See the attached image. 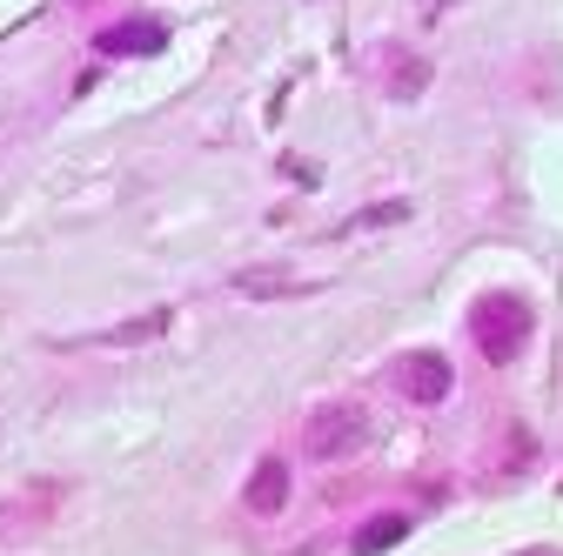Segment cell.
Wrapping results in <instances>:
<instances>
[{
  "label": "cell",
  "mask_w": 563,
  "mask_h": 556,
  "mask_svg": "<svg viewBox=\"0 0 563 556\" xmlns=\"http://www.w3.org/2000/svg\"><path fill=\"white\" fill-rule=\"evenodd\" d=\"M470 335H476V349L504 369V363L523 356V342H530V309L517 296H483L476 315H470Z\"/></svg>",
  "instance_id": "1"
},
{
  "label": "cell",
  "mask_w": 563,
  "mask_h": 556,
  "mask_svg": "<svg viewBox=\"0 0 563 556\" xmlns=\"http://www.w3.org/2000/svg\"><path fill=\"white\" fill-rule=\"evenodd\" d=\"M363 430H369V415H363L356 402H335V409H322L316 423H309V456L335 463V456H349V449H363Z\"/></svg>",
  "instance_id": "2"
},
{
  "label": "cell",
  "mask_w": 563,
  "mask_h": 556,
  "mask_svg": "<svg viewBox=\"0 0 563 556\" xmlns=\"http://www.w3.org/2000/svg\"><path fill=\"white\" fill-rule=\"evenodd\" d=\"M396 382H402V396H409V402H443V396L456 389V376H450V363H443L437 349H422V356H402Z\"/></svg>",
  "instance_id": "3"
},
{
  "label": "cell",
  "mask_w": 563,
  "mask_h": 556,
  "mask_svg": "<svg viewBox=\"0 0 563 556\" xmlns=\"http://www.w3.org/2000/svg\"><path fill=\"white\" fill-rule=\"evenodd\" d=\"M162 41H168V27H155V21H121V27L95 34V54H162Z\"/></svg>",
  "instance_id": "4"
},
{
  "label": "cell",
  "mask_w": 563,
  "mask_h": 556,
  "mask_svg": "<svg viewBox=\"0 0 563 556\" xmlns=\"http://www.w3.org/2000/svg\"><path fill=\"white\" fill-rule=\"evenodd\" d=\"M282 503H289V463L268 456V463L249 476V510H255V516H275Z\"/></svg>",
  "instance_id": "5"
},
{
  "label": "cell",
  "mask_w": 563,
  "mask_h": 556,
  "mask_svg": "<svg viewBox=\"0 0 563 556\" xmlns=\"http://www.w3.org/2000/svg\"><path fill=\"white\" fill-rule=\"evenodd\" d=\"M402 536H409V516H369L349 549H356V556H383V549H396Z\"/></svg>",
  "instance_id": "6"
},
{
  "label": "cell",
  "mask_w": 563,
  "mask_h": 556,
  "mask_svg": "<svg viewBox=\"0 0 563 556\" xmlns=\"http://www.w3.org/2000/svg\"><path fill=\"white\" fill-rule=\"evenodd\" d=\"M168 322H175L168 309H148V315H134V322H121V329H108V335H95V342H101V349H128V342H155Z\"/></svg>",
  "instance_id": "7"
},
{
  "label": "cell",
  "mask_w": 563,
  "mask_h": 556,
  "mask_svg": "<svg viewBox=\"0 0 563 556\" xmlns=\"http://www.w3.org/2000/svg\"><path fill=\"white\" fill-rule=\"evenodd\" d=\"M309 282H289V275H235V296H255V302H268V296H302Z\"/></svg>",
  "instance_id": "8"
},
{
  "label": "cell",
  "mask_w": 563,
  "mask_h": 556,
  "mask_svg": "<svg viewBox=\"0 0 563 556\" xmlns=\"http://www.w3.org/2000/svg\"><path fill=\"white\" fill-rule=\"evenodd\" d=\"M409 215H416L409 201H376L369 215H356V229H396V222H409Z\"/></svg>",
  "instance_id": "9"
},
{
  "label": "cell",
  "mask_w": 563,
  "mask_h": 556,
  "mask_svg": "<svg viewBox=\"0 0 563 556\" xmlns=\"http://www.w3.org/2000/svg\"><path fill=\"white\" fill-rule=\"evenodd\" d=\"M396 94H422V88H430V67H422V60H409V67H396V81H389Z\"/></svg>",
  "instance_id": "10"
}]
</instances>
